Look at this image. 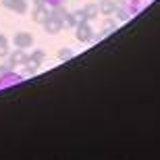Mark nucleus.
I'll return each mask as SVG.
<instances>
[{
  "label": "nucleus",
  "mask_w": 160,
  "mask_h": 160,
  "mask_svg": "<svg viewBox=\"0 0 160 160\" xmlns=\"http://www.w3.org/2000/svg\"><path fill=\"white\" fill-rule=\"evenodd\" d=\"M2 6L12 12H19V15H23L27 11V2L25 0H2Z\"/></svg>",
  "instance_id": "7ed1b4c3"
},
{
  "label": "nucleus",
  "mask_w": 160,
  "mask_h": 160,
  "mask_svg": "<svg viewBox=\"0 0 160 160\" xmlns=\"http://www.w3.org/2000/svg\"><path fill=\"white\" fill-rule=\"evenodd\" d=\"M4 56H8V40L0 33V58H4Z\"/></svg>",
  "instance_id": "423d86ee"
},
{
  "label": "nucleus",
  "mask_w": 160,
  "mask_h": 160,
  "mask_svg": "<svg viewBox=\"0 0 160 160\" xmlns=\"http://www.w3.org/2000/svg\"><path fill=\"white\" fill-rule=\"evenodd\" d=\"M44 2H48L50 6H60L62 4V0H44Z\"/></svg>",
  "instance_id": "6e6552de"
},
{
  "label": "nucleus",
  "mask_w": 160,
  "mask_h": 160,
  "mask_svg": "<svg viewBox=\"0 0 160 160\" xmlns=\"http://www.w3.org/2000/svg\"><path fill=\"white\" fill-rule=\"evenodd\" d=\"M31 60H33V62H38V65H40L42 60H44V52H40V50H36V52L31 54Z\"/></svg>",
  "instance_id": "0eeeda50"
},
{
  "label": "nucleus",
  "mask_w": 160,
  "mask_h": 160,
  "mask_svg": "<svg viewBox=\"0 0 160 160\" xmlns=\"http://www.w3.org/2000/svg\"><path fill=\"white\" fill-rule=\"evenodd\" d=\"M12 67L11 65H0V75H2V73H6V71H11Z\"/></svg>",
  "instance_id": "1a4fd4ad"
},
{
  "label": "nucleus",
  "mask_w": 160,
  "mask_h": 160,
  "mask_svg": "<svg viewBox=\"0 0 160 160\" xmlns=\"http://www.w3.org/2000/svg\"><path fill=\"white\" fill-rule=\"evenodd\" d=\"M25 60H27V56H25V50H23V48H17V50L8 52V65H11V67L25 65Z\"/></svg>",
  "instance_id": "20e7f679"
},
{
  "label": "nucleus",
  "mask_w": 160,
  "mask_h": 160,
  "mask_svg": "<svg viewBox=\"0 0 160 160\" xmlns=\"http://www.w3.org/2000/svg\"><path fill=\"white\" fill-rule=\"evenodd\" d=\"M12 42H15V46H17V48L27 50V48L33 44V38H31V33H27V31H19V33H15Z\"/></svg>",
  "instance_id": "f03ea898"
},
{
  "label": "nucleus",
  "mask_w": 160,
  "mask_h": 160,
  "mask_svg": "<svg viewBox=\"0 0 160 160\" xmlns=\"http://www.w3.org/2000/svg\"><path fill=\"white\" fill-rule=\"evenodd\" d=\"M48 17H50V15H48L46 8H42V6H38L36 11H33V21H36V23H44Z\"/></svg>",
  "instance_id": "39448f33"
},
{
  "label": "nucleus",
  "mask_w": 160,
  "mask_h": 160,
  "mask_svg": "<svg viewBox=\"0 0 160 160\" xmlns=\"http://www.w3.org/2000/svg\"><path fill=\"white\" fill-rule=\"evenodd\" d=\"M17 83H21V75H17V73H12V71H6L0 75V92L6 88H15Z\"/></svg>",
  "instance_id": "f257e3e1"
}]
</instances>
